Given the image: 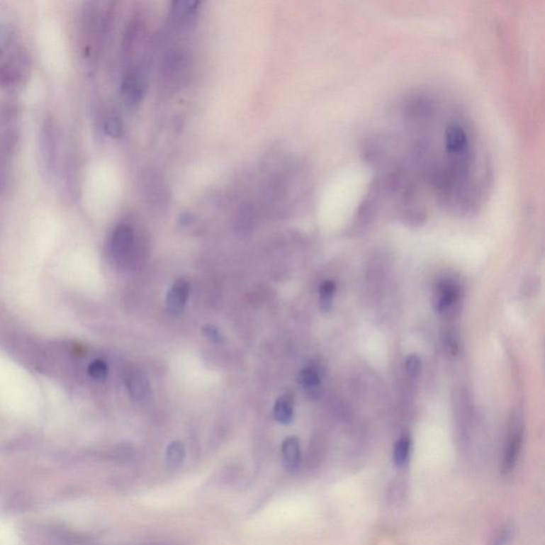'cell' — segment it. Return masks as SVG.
Returning <instances> with one entry per match:
<instances>
[{"mask_svg":"<svg viewBox=\"0 0 545 545\" xmlns=\"http://www.w3.org/2000/svg\"><path fill=\"white\" fill-rule=\"evenodd\" d=\"M403 154L419 181L451 211L468 213L485 196L488 169L478 137L457 108L432 95H411L403 109Z\"/></svg>","mask_w":545,"mask_h":545,"instance_id":"obj_1","label":"cell"},{"mask_svg":"<svg viewBox=\"0 0 545 545\" xmlns=\"http://www.w3.org/2000/svg\"><path fill=\"white\" fill-rule=\"evenodd\" d=\"M59 129L52 118H47L42 124L40 133V154L42 165L47 177L52 178L58 173L59 167Z\"/></svg>","mask_w":545,"mask_h":545,"instance_id":"obj_2","label":"cell"},{"mask_svg":"<svg viewBox=\"0 0 545 545\" xmlns=\"http://www.w3.org/2000/svg\"><path fill=\"white\" fill-rule=\"evenodd\" d=\"M144 93V82L139 72L128 71L122 82L123 101L128 107L133 108L141 101Z\"/></svg>","mask_w":545,"mask_h":545,"instance_id":"obj_3","label":"cell"},{"mask_svg":"<svg viewBox=\"0 0 545 545\" xmlns=\"http://www.w3.org/2000/svg\"><path fill=\"white\" fill-rule=\"evenodd\" d=\"M128 390L131 398L140 405L148 404L152 400V392L147 376L142 371H135L128 378Z\"/></svg>","mask_w":545,"mask_h":545,"instance_id":"obj_4","label":"cell"},{"mask_svg":"<svg viewBox=\"0 0 545 545\" xmlns=\"http://www.w3.org/2000/svg\"><path fill=\"white\" fill-rule=\"evenodd\" d=\"M522 444H523V429L519 428L511 432L507 441L504 458L502 460V473L504 474H509L515 468L521 453Z\"/></svg>","mask_w":545,"mask_h":545,"instance_id":"obj_5","label":"cell"},{"mask_svg":"<svg viewBox=\"0 0 545 545\" xmlns=\"http://www.w3.org/2000/svg\"><path fill=\"white\" fill-rule=\"evenodd\" d=\"M190 292V283L186 279H178L167 293V306L169 313L178 315L184 310Z\"/></svg>","mask_w":545,"mask_h":545,"instance_id":"obj_6","label":"cell"},{"mask_svg":"<svg viewBox=\"0 0 545 545\" xmlns=\"http://www.w3.org/2000/svg\"><path fill=\"white\" fill-rule=\"evenodd\" d=\"M133 230L128 225H120L116 227L111 239V249L114 256L122 258L128 254L133 247Z\"/></svg>","mask_w":545,"mask_h":545,"instance_id":"obj_7","label":"cell"},{"mask_svg":"<svg viewBox=\"0 0 545 545\" xmlns=\"http://www.w3.org/2000/svg\"><path fill=\"white\" fill-rule=\"evenodd\" d=\"M283 463L286 470L294 473L300 468L302 453H300V441L296 437H288L281 447Z\"/></svg>","mask_w":545,"mask_h":545,"instance_id":"obj_8","label":"cell"},{"mask_svg":"<svg viewBox=\"0 0 545 545\" xmlns=\"http://www.w3.org/2000/svg\"><path fill=\"white\" fill-rule=\"evenodd\" d=\"M298 381L309 398L317 400L322 395L321 376L317 369L309 366L300 371Z\"/></svg>","mask_w":545,"mask_h":545,"instance_id":"obj_9","label":"cell"},{"mask_svg":"<svg viewBox=\"0 0 545 545\" xmlns=\"http://www.w3.org/2000/svg\"><path fill=\"white\" fill-rule=\"evenodd\" d=\"M458 298V288L451 281H443L440 283L437 294L436 309L439 313L449 309Z\"/></svg>","mask_w":545,"mask_h":545,"instance_id":"obj_10","label":"cell"},{"mask_svg":"<svg viewBox=\"0 0 545 545\" xmlns=\"http://www.w3.org/2000/svg\"><path fill=\"white\" fill-rule=\"evenodd\" d=\"M275 420L281 424H290L293 420V400L290 396H281L275 403Z\"/></svg>","mask_w":545,"mask_h":545,"instance_id":"obj_11","label":"cell"},{"mask_svg":"<svg viewBox=\"0 0 545 545\" xmlns=\"http://www.w3.org/2000/svg\"><path fill=\"white\" fill-rule=\"evenodd\" d=\"M23 78L22 69L16 63L0 65V86H16Z\"/></svg>","mask_w":545,"mask_h":545,"instance_id":"obj_12","label":"cell"},{"mask_svg":"<svg viewBox=\"0 0 545 545\" xmlns=\"http://www.w3.org/2000/svg\"><path fill=\"white\" fill-rule=\"evenodd\" d=\"M186 457V449L180 441H173L167 449V463L169 468H177L181 466Z\"/></svg>","mask_w":545,"mask_h":545,"instance_id":"obj_13","label":"cell"},{"mask_svg":"<svg viewBox=\"0 0 545 545\" xmlns=\"http://www.w3.org/2000/svg\"><path fill=\"white\" fill-rule=\"evenodd\" d=\"M335 293H336V283L332 281H324L320 288V308L323 313H328L332 307Z\"/></svg>","mask_w":545,"mask_h":545,"instance_id":"obj_14","label":"cell"},{"mask_svg":"<svg viewBox=\"0 0 545 545\" xmlns=\"http://www.w3.org/2000/svg\"><path fill=\"white\" fill-rule=\"evenodd\" d=\"M410 449L411 441L408 437H403L396 442L395 447H394V461H395L396 466H400V468L406 466L409 456H410Z\"/></svg>","mask_w":545,"mask_h":545,"instance_id":"obj_15","label":"cell"},{"mask_svg":"<svg viewBox=\"0 0 545 545\" xmlns=\"http://www.w3.org/2000/svg\"><path fill=\"white\" fill-rule=\"evenodd\" d=\"M198 3L196 1H177L174 3L173 13L175 18H186L195 12Z\"/></svg>","mask_w":545,"mask_h":545,"instance_id":"obj_16","label":"cell"},{"mask_svg":"<svg viewBox=\"0 0 545 545\" xmlns=\"http://www.w3.org/2000/svg\"><path fill=\"white\" fill-rule=\"evenodd\" d=\"M89 374L95 381H105L108 376L107 364L103 360H95L89 366Z\"/></svg>","mask_w":545,"mask_h":545,"instance_id":"obj_17","label":"cell"},{"mask_svg":"<svg viewBox=\"0 0 545 545\" xmlns=\"http://www.w3.org/2000/svg\"><path fill=\"white\" fill-rule=\"evenodd\" d=\"M105 130L109 137H120L123 135V125L120 118L116 116H110L107 120H106Z\"/></svg>","mask_w":545,"mask_h":545,"instance_id":"obj_18","label":"cell"},{"mask_svg":"<svg viewBox=\"0 0 545 545\" xmlns=\"http://www.w3.org/2000/svg\"><path fill=\"white\" fill-rule=\"evenodd\" d=\"M406 371L409 376L415 378L422 372V361L419 356L410 355L406 359Z\"/></svg>","mask_w":545,"mask_h":545,"instance_id":"obj_19","label":"cell"},{"mask_svg":"<svg viewBox=\"0 0 545 545\" xmlns=\"http://www.w3.org/2000/svg\"><path fill=\"white\" fill-rule=\"evenodd\" d=\"M512 536V526H504V528H502L500 532L496 534V538L495 540H494L493 545H509V542H510Z\"/></svg>","mask_w":545,"mask_h":545,"instance_id":"obj_20","label":"cell"},{"mask_svg":"<svg viewBox=\"0 0 545 545\" xmlns=\"http://www.w3.org/2000/svg\"><path fill=\"white\" fill-rule=\"evenodd\" d=\"M9 188V173L4 162L3 157L0 156V195L6 193Z\"/></svg>","mask_w":545,"mask_h":545,"instance_id":"obj_21","label":"cell"},{"mask_svg":"<svg viewBox=\"0 0 545 545\" xmlns=\"http://www.w3.org/2000/svg\"><path fill=\"white\" fill-rule=\"evenodd\" d=\"M203 332L206 337L213 341L214 343L222 342V336H220V332L218 328L213 325H205L203 327Z\"/></svg>","mask_w":545,"mask_h":545,"instance_id":"obj_22","label":"cell"}]
</instances>
